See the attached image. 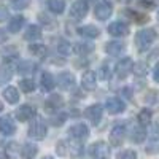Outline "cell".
<instances>
[{
	"label": "cell",
	"instance_id": "6da1fadb",
	"mask_svg": "<svg viewBox=\"0 0 159 159\" xmlns=\"http://www.w3.org/2000/svg\"><path fill=\"white\" fill-rule=\"evenodd\" d=\"M56 153L59 156H62V157L70 156V157L76 159V157L83 156L84 148H83V145H81L80 140H75V139L73 140H61L56 145Z\"/></svg>",
	"mask_w": 159,
	"mask_h": 159
},
{
	"label": "cell",
	"instance_id": "7a4b0ae2",
	"mask_svg": "<svg viewBox=\"0 0 159 159\" xmlns=\"http://www.w3.org/2000/svg\"><path fill=\"white\" fill-rule=\"evenodd\" d=\"M154 40H156V30L154 29H142L135 34V45H137V49L140 52H145V51H148L150 46L154 43Z\"/></svg>",
	"mask_w": 159,
	"mask_h": 159
},
{
	"label": "cell",
	"instance_id": "3957f363",
	"mask_svg": "<svg viewBox=\"0 0 159 159\" xmlns=\"http://www.w3.org/2000/svg\"><path fill=\"white\" fill-rule=\"evenodd\" d=\"M48 134V127H46V123L43 121L42 118H35L30 127H29V137L34 139V140H43Z\"/></svg>",
	"mask_w": 159,
	"mask_h": 159
},
{
	"label": "cell",
	"instance_id": "277c9868",
	"mask_svg": "<svg viewBox=\"0 0 159 159\" xmlns=\"http://www.w3.org/2000/svg\"><path fill=\"white\" fill-rule=\"evenodd\" d=\"M88 2L86 0H76V2L70 7V18L75 21H81L83 18H86L88 15Z\"/></svg>",
	"mask_w": 159,
	"mask_h": 159
},
{
	"label": "cell",
	"instance_id": "5b68a950",
	"mask_svg": "<svg viewBox=\"0 0 159 159\" xmlns=\"http://www.w3.org/2000/svg\"><path fill=\"white\" fill-rule=\"evenodd\" d=\"M124 137H126V123H118L111 132H110V143L113 147H119L123 142H124Z\"/></svg>",
	"mask_w": 159,
	"mask_h": 159
},
{
	"label": "cell",
	"instance_id": "8992f818",
	"mask_svg": "<svg viewBox=\"0 0 159 159\" xmlns=\"http://www.w3.org/2000/svg\"><path fill=\"white\" fill-rule=\"evenodd\" d=\"M134 67H135L134 61H132L130 57H124V59H121V61L116 64L115 73H116V76H118L119 80H123V78H126V76L132 72V69H134Z\"/></svg>",
	"mask_w": 159,
	"mask_h": 159
},
{
	"label": "cell",
	"instance_id": "52a82bcc",
	"mask_svg": "<svg viewBox=\"0 0 159 159\" xmlns=\"http://www.w3.org/2000/svg\"><path fill=\"white\" fill-rule=\"evenodd\" d=\"M102 115H103V108H102V105L99 103H94V105H89V107L84 110V116L89 119V121L92 124H99L100 123V119H102Z\"/></svg>",
	"mask_w": 159,
	"mask_h": 159
},
{
	"label": "cell",
	"instance_id": "ba28073f",
	"mask_svg": "<svg viewBox=\"0 0 159 159\" xmlns=\"http://www.w3.org/2000/svg\"><path fill=\"white\" fill-rule=\"evenodd\" d=\"M111 13H113V5L110 2H107V0H103V2L97 3L96 5V10H94L96 18L100 19V21H107L111 16Z\"/></svg>",
	"mask_w": 159,
	"mask_h": 159
},
{
	"label": "cell",
	"instance_id": "9c48e42d",
	"mask_svg": "<svg viewBox=\"0 0 159 159\" xmlns=\"http://www.w3.org/2000/svg\"><path fill=\"white\" fill-rule=\"evenodd\" d=\"M108 147H107V143L105 142H96V143H92L91 147H89V150H88V153H89V156L91 157H94V159H102V157H105L108 154Z\"/></svg>",
	"mask_w": 159,
	"mask_h": 159
},
{
	"label": "cell",
	"instance_id": "30bf717a",
	"mask_svg": "<svg viewBox=\"0 0 159 159\" xmlns=\"http://www.w3.org/2000/svg\"><path fill=\"white\" fill-rule=\"evenodd\" d=\"M69 135L72 137V139H75V140H86L88 137H89V129H88V126L86 124H83V123H80V124H73L70 129H69Z\"/></svg>",
	"mask_w": 159,
	"mask_h": 159
},
{
	"label": "cell",
	"instance_id": "8fae6325",
	"mask_svg": "<svg viewBox=\"0 0 159 159\" xmlns=\"http://www.w3.org/2000/svg\"><path fill=\"white\" fill-rule=\"evenodd\" d=\"M105 110H107L110 115H118V113H123L126 110V103L118 99V97H111L105 102Z\"/></svg>",
	"mask_w": 159,
	"mask_h": 159
},
{
	"label": "cell",
	"instance_id": "7c38bea8",
	"mask_svg": "<svg viewBox=\"0 0 159 159\" xmlns=\"http://www.w3.org/2000/svg\"><path fill=\"white\" fill-rule=\"evenodd\" d=\"M75 83H76V81H75V76H73V73H70V72H62V73H59V76H57V84H59V88L64 89V91L73 89Z\"/></svg>",
	"mask_w": 159,
	"mask_h": 159
},
{
	"label": "cell",
	"instance_id": "4fadbf2b",
	"mask_svg": "<svg viewBox=\"0 0 159 159\" xmlns=\"http://www.w3.org/2000/svg\"><path fill=\"white\" fill-rule=\"evenodd\" d=\"M0 132L3 135H13L16 132V124L13 121V118L10 115L0 118Z\"/></svg>",
	"mask_w": 159,
	"mask_h": 159
},
{
	"label": "cell",
	"instance_id": "5bb4252c",
	"mask_svg": "<svg viewBox=\"0 0 159 159\" xmlns=\"http://www.w3.org/2000/svg\"><path fill=\"white\" fill-rule=\"evenodd\" d=\"M108 34L115 37H126L129 34V25L121 21H115L108 25Z\"/></svg>",
	"mask_w": 159,
	"mask_h": 159
},
{
	"label": "cell",
	"instance_id": "9a60e30c",
	"mask_svg": "<svg viewBox=\"0 0 159 159\" xmlns=\"http://www.w3.org/2000/svg\"><path fill=\"white\" fill-rule=\"evenodd\" d=\"M35 116V108L30 107V105H21V107L16 110V118L21 123L30 121V119Z\"/></svg>",
	"mask_w": 159,
	"mask_h": 159
},
{
	"label": "cell",
	"instance_id": "2e32d148",
	"mask_svg": "<svg viewBox=\"0 0 159 159\" xmlns=\"http://www.w3.org/2000/svg\"><path fill=\"white\" fill-rule=\"evenodd\" d=\"M64 105V99L61 97V96H57V94H52L49 99H46V102H45V110H48V111H51V113H56L61 107Z\"/></svg>",
	"mask_w": 159,
	"mask_h": 159
},
{
	"label": "cell",
	"instance_id": "e0dca14e",
	"mask_svg": "<svg viewBox=\"0 0 159 159\" xmlns=\"http://www.w3.org/2000/svg\"><path fill=\"white\" fill-rule=\"evenodd\" d=\"M40 86H42L43 92H51L52 89H54V86H56L54 76H52L49 72H43L42 78H40Z\"/></svg>",
	"mask_w": 159,
	"mask_h": 159
},
{
	"label": "cell",
	"instance_id": "ac0fdd59",
	"mask_svg": "<svg viewBox=\"0 0 159 159\" xmlns=\"http://www.w3.org/2000/svg\"><path fill=\"white\" fill-rule=\"evenodd\" d=\"M124 48H126V45L123 42L113 40V42H108L107 45H105V52H107L108 56H119L124 51Z\"/></svg>",
	"mask_w": 159,
	"mask_h": 159
},
{
	"label": "cell",
	"instance_id": "d6986e66",
	"mask_svg": "<svg viewBox=\"0 0 159 159\" xmlns=\"http://www.w3.org/2000/svg\"><path fill=\"white\" fill-rule=\"evenodd\" d=\"M147 153L150 154H154V153H159V127L154 129V132L151 134V137L148 139V143H147Z\"/></svg>",
	"mask_w": 159,
	"mask_h": 159
},
{
	"label": "cell",
	"instance_id": "ffe728a7",
	"mask_svg": "<svg viewBox=\"0 0 159 159\" xmlns=\"http://www.w3.org/2000/svg\"><path fill=\"white\" fill-rule=\"evenodd\" d=\"M145 139H147V129L145 126H135L130 132V142L132 143H143Z\"/></svg>",
	"mask_w": 159,
	"mask_h": 159
},
{
	"label": "cell",
	"instance_id": "44dd1931",
	"mask_svg": "<svg viewBox=\"0 0 159 159\" xmlns=\"http://www.w3.org/2000/svg\"><path fill=\"white\" fill-rule=\"evenodd\" d=\"M2 97L8 102V103H18V100H19V91L15 88V86H8V88H5L3 91H2Z\"/></svg>",
	"mask_w": 159,
	"mask_h": 159
},
{
	"label": "cell",
	"instance_id": "7402d4cb",
	"mask_svg": "<svg viewBox=\"0 0 159 159\" xmlns=\"http://www.w3.org/2000/svg\"><path fill=\"white\" fill-rule=\"evenodd\" d=\"M81 86L86 88V89H94L97 86V75H96V72L88 70L83 75V78H81Z\"/></svg>",
	"mask_w": 159,
	"mask_h": 159
},
{
	"label": "cell",
	"instance_id": "603a6c76",
	"mask_svg": "<svg viewBox=\"0 0 159 159\" xmlns=\"http://www.w3.org/2000/svg\"><path fill=\"white\" fill-rule=\"evenodd\" d=\"M38 153V147L35 143H25L21 148V159H35Z\"/></svg>",
	"mask_w": 159,
	"mask_h": 159
},
{
	"label": "cell",
	"instance_id": "cb8c5ba5",
	"mask_svg": "<svg viewBox=\"0 0 159 159\" xmlns=\"http://www.w3.org/2000/svg\"><path fill=\"white\" fill-rule=\"evenodd\" d=\"M38 69V65L32 61H21L18 64V72L22 73V75H30V73H35Z\"/></svg>",
	"mask_w": 159,
	"mask_h": 159
},
{
	"label": "cell",
	"instance_id": "d4e9b609",
	"mask_svg": "<svg viewBox=\"0 0 159 159\" xmlns=\"http://www.w3.org/2000/svg\"><path fill=\"white\" fill-rule=\"evenodd\" d=\"M78 34L86 38H97L100 35V29L96 25H83V27H78Z\"/></svg>",
	"mask_w": 159,
	"mask_h": 159
},
{
	"label": "cell",
	"instance_id": "484cf974",
	"mask_svg": "<svg viewBox=\"0 0 159 159\" xmlns=\"http://www.w3.org/2000/svg\"><path fill=\"white\" fill-rule=\"evenodd\" d=\"M24 22H25V18H24L22 15H16V16H13V18L10 19V22H8V30H10V32H13V34L19 32V30L22 29Z\"/></svg>",
	"mask_w": 159,
	"mask_h": 159
},
{
	"label": "cell",
	"instance_id": "4316f807",
	"mask_svg": "<svg viewBox=\"0 0 159 159\" xmlns=\"http://www.w3.org/2000/svg\"><path fill=\"white\" fill-rule=\"evenodd\" d=\"M40 37H42V29H40L37 24H32V25H29V27L25 29L24 38L27 40V42H35V40H38Z\"/></svg>",
	"mask_w": 159,
	"mask_h": 159
},
{
	"label": "cell",
	"instance_id": "83f0119b",
	"mask_svg": "<svg viewBox=\"0 0 159 159\" xmlns=\"http://www.w3.org/2000/svg\"><path fill=\"white\" fill-rule=\"evenodd\" d=\"M151 118H153L151 110L143 108V110H140V111H139V115H137V121H139V124H140V126H145V127H147V126L151 123Z\"/></svg>",
	"mask_w": 159,
	"mask_h": 159
},
{
	"label": "cell",
	"instance_id": "f1b7e54d",
	"mask_svg": "<svg viewBox=\"0 0 159 159\" xmlns=\"http://www.w3.org/2000/svg\"><path fill=\"white\" fill-rule=\"evenodd\" d=\"M48 10L54 15H62L65 10V3L64 0H49L48 2Z\"/></svg>",
	"mask_w": 159,
	"mask_h": 159
},
{
	"label": "cell",
	"instance_id": "f546056e",
	"mask_svg": "<svg viewBox=\"0 0 159 159\" xmlns=\"http://www.w3.org/2000/svg\"><path fill=\"white\" fill-rule=\"evenodd\" d=\"M94 49V46H92L91 43H86V42H78V43H75L73 45V51L76 52V54H80V56H84V54H89V52Z\"/></svg>",
	"mask_w": 159,
	"mask_h": 159
},
{
	"label": "cell",
	"instance_id": "4dcf8cb0",
	"mask_svg": "<svg viewBox=\"0 0 159 159\" xmlns=\"http://www.w3.org/2000/svg\"><path fill=\"white\" fill-rule=\"evenodd\" d=\"M29 52L32 56H35V57H46V54H48V49H46V46L45 45H38V43H32L30 46H29Z\"/></svg>",
	"mask_w": 159,
	"mask_h": 159
},
{
	"label": "cell",
	"instance_id": "1f68e13d",
	"mask_svg": "<svg viewBox=\"0 0 159 159\" xmlns=\"http://www.w3.org/2000/svg\"><path fill=\"white\" fill-rule=\"evenodd\" d=\"M126 15L130 18V19H134L137 24H145L150 18L148 15H145V13H139V11H132V10H126Z\"/></svg>",
	"mask_w": 159,
	"mask_h": 159
},
{
	"label": "cell",
	"instance_id": "d6a6232c",
	"mask_svg": "<svg viewBox=\"0 0 159 159\" xmlns=\"http://www.w3.org/2000/svg\"><path fill=\"white\" fill-rule=\"evenodd\" d=\"M2 54H3V57H5V62L8 61V64H10L13 59H16V57H18L16 46H8V48H3V49H2Z\"/></svg>",
	"mask_w": 159,
	"mask_h": 159
},
{
	"label": "cell",
	"instance_id": "836d02e7",
	"mask_svg": "<svg viewBox=\"0 0 159 159\" xmlns=\"http://www.w3.org/2000/svg\"><path fill=\"white\" fill-rule=\"evenodd\" d=\"M19 89H21L22 92H27V94L34 92V91H35L34 80H21V81H19Z\"/></svg>",
	"mask_w": 159,
	"mask_h": 159
},
{
	"label": "cell",
	"instance_id": "e575fe53",
	"mask_svg": "<svg viewBox=\"0 0 159 159\" xmlns=\"http://www.w3.org/2000/svg\"><path fill=\"white\" fill-rule=\"evenodd\" d=\"M11 76H13V70H11V67H10V65H8V67L5 65V67L0 70V86H2V84H7L10 80H11Z\"/></svg>",
	"mask_w": 159,
	"mask_h": 159
},
{
	"label": "cell",
	"instance_id": "d590c367",
	"mask_svg": "<svg viewBox=\"0 0 159 159\" xmlns=\"http://www.w3.org/2000/svg\"><path fill=\"white\" fill-rule=\"evenodd\" d=\"M97 73H99V78L102 80V81H108V80L111 78V70H110L108 65H102Z\"/></svg>",
	"mask_w": 159,
	"mask_h": 159
},
{
	"label": "cell",
	"instance_id": "8d00e7d4",
	"mask_svg": "<svg viewBox=\"0 0 159 159\" xmlns=\"http://www.w3.org/2000/svg\"><path fill=\"white\" fill-rule=\"evenodd\" d=\"M8 2L15 10H24V8L29 7L30 0H8Z\"/></svg>",
	"mask_w": 159,
	"mask_h": 159
},
{
	"label": "cell",
	"instance_id": "74e56055",
	"mask_svg": "<svg viewBox=\"0 0 159 159\" xmlns=\"http://www.w3.org/2000/svg\"><path fill=\"white\" fill-rule=\"evenodd\" d=\"M57 52H61V54H69L70 52V45L65 42V40H57V46H56Z\"/></svg>",
	"mask_w": 159,
	"mask_h": 159
},
{
	"label": "cell",
	"instance_id": "f35d334b",
	"mask_svg": "<svg viewBox=\"0 0 159 159\" xmlns=\"http://www.w3.org/2000/svg\"><path fill=\"white\" fill-rule=\"evenodd\" d=\"M116 159H137V153L134 150H124L116 154Z\"/></svg>",
	"mask_w": 159,
	"mask_h": 159
},
{
	"label": "cell",
	"instance_id": "ab89813d",
	"mask_svg": "<svg viewBox=\"0 0 159 159\" xmlns=\"http://www.w3.org/2000/svg\"><path fill=\"white\" fill-rule=\"evenodd\" d=\"M134 70H135V75H139V76H143L145 73L148 72V65L145 64V62H140V64H137L135 67H134Z\"/></svg>",
	"mask_w": 159,
	"mask_h": 159
},
{
	"label": "cell",
	"instance_id": "60d3db41",
	"mask_svg": "<svg viewBox=\"0 0 159 159\" xmlns=\"http://www.w3.org/2000/svg\"><path fill=\"white\" fill-rule=\"evenodd\" d=\"M65 116L64 113H59V116H52L51 118V123H52V126H62V123L65 121Z\"/></svg>",
	"mask_w": 159,
	"mask_h": 159
},
{
	"label": "cell",
	"instance_id": "b9f144b4",
	"mask_svg": "<svg viewBox=\"0 0 159 159\" xmlns=\"http://www.w3.org/2000/svg\"><path fill=\"white\" fill-rule=\"evenodd\" d=\"M38 18H40V21H42V24L45 25V27H48V29H52V27H54V24H52L54 21L49 19L48 16H45V15H40Z\"/></svg>",
	"mask_w": 159,
	"mask_h": 159
},
{
	"label": "cell",
	"instance_id": "7bdbcfd3",
	"mask_svg": "<svg viewBox=\"0 0 159 159\" xmlns=\"http://www.w3.org/2000/svg\"><path fill=\"white\" fill-rule=\"evenodd\" d=\"M8 16H10L8 8H7V7H3V5H0V22L7 21V18H8Z\"/></svg>",
	"mask_w": 159,
	"mask_h": 159
},
{
	"label": "cell",
	"instance_id": "ee69618b",
	"mask_svg": "<svg viewBox=\"0 0 159 159\" xmlns=\"http://www.w3.org/2000/svg\"><path fill=\"white\" fill-rule=\"evenodd\" d=\"M16 143H8L7 145V148H5V151H7V154H10V156H15L16 154Z\"/></svg>",
	"mask_w": 159,
	"mask_h": 159
},
{
	"label": "cell",
	"instance_id": "f6af8a7d",
	"mask_svg": "<svg viewBox=\"0 0 159 159\" xmlns=\"http://www.w3.org/2000/svg\"><path fill=\"white\" fill-rule=\"evenodd\" d=\"M140 5L143 7V8H148V10H151V8H154V0H140Z\"/></svg>",
	"mask_w": 159,
	"mask_h": 159
},
{
	"label": "cell",
	"instance_id": "bcb514c9",
	"mask_svg": "<svg viewBox=\"0 0 159 159\" xmlns=\"http://www.w3.org/2000/svg\"><path fill=\"white\" fill-rule=\"evenodd\" d=\"M153 80L156 83H159V64L154 67V70H153Z\"/></svg>",
	"mask_w": 159,
	"mask_h": 159
},
{
	"label": "cell",
	"instance_id": "7dc6e473",
	"mask_svg": "<svg viewBox=\"0 0 159 159\" xmlns=\"http://www.w3.org/2000/svg\"><path fill=\"white\" fill-rule=\"evenodd\" d=\"M7 38H8L7 32H5V30H2V29H0V45H2V43H5V42H7Z\"/></svg>",
	"mask_w": 159,
	"mask_h": 159
},
{
	"label": "cell",
	"instance_id": "c3c4849f",
	"mask_svg": "<svg viewBox=\"0 0 159 159\" xmlns=\"http://www.w3.org/2000/svg\"><path fill=\"white\" fill-rule=\"evenodd\" d=\"M156 57H159V49H156V51L153 52V54H151V56L148 57V61H154Z\"/></svg>",
	"mask_w": 159,
	"mask_h": 159
},
{
	"label": "cell",
	"instance_id": "681fc988",
	"mask_svg": "<svg viewBox=\"0 0 159 159\" xmlns=\"http://www.w3.org/2000/svg\"><path fill=\"white\" fill-rule=\"evenodd\" d=\"M42 159H54L52 156H45V157H42Z\"/></svg>",
	"mask_w": 159,
	"mask_h": 159
},
{
	"label": "cell",
	"instance_id": "f907efd6",
	"mask_svg": "<svg viewBox=\"0 0 159 159\" xmlns=\"http://www.w3.org/2000/svg\"><path fill=\"white\" fill-rule=\"evenodd\" d=\"M2 110H3V103H2V102H0V111H2Z\"/></svg>",
	"mask_w": 159,
	"mask_h": 159
},
{
	"label": "cell",
	"instance_id": "816d5d0a",
	"mask_svg": "<svg viewBox=\"0 0 159 159\" xmlns=\"http://www.w3.org/2000/svg\"><path fill=\"white\" fill-rule=\"evenodd\" d=\"M157 19H159V10H157Z\"/></svg>",
	"mask_w": 159,
	"mask_h": 159
},
{
	"label": "cell",
	"instance_id": "f5cc1de1",
	"mask_svg": "<svg viewBox=\"0 0 159 159\" xmlns=\"http://www.w3.org/2000/svg\"><path fill=\"white\" fill-rule=\"evenodd\" d=\"M102 159H107V157H102Z\"/></svg>",
	"mask_w": 159,
	"mask_h": 159
}]
</instances>
